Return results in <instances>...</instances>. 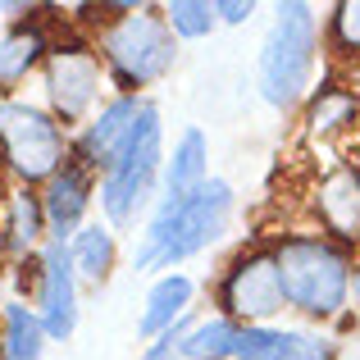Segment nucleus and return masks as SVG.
Instances as JSON below:
<instances>
[{"label":"nucleus","mask_w":360,"mask_h":360,"mask_svg":"<svg viewBox=\"0 0 360 360\" xmlns=\"http://www.w3.org/2000/svg\"><path fill=\"white\" fill-rule=\"evenodd\" d=\"M229 214H233V187L224 178H210L183 205L160 196L150 219H146V233H141V246H137V269H169L174 274V264L192 260L196 251H205L210 242L224 238Z\"/></svg>","instance_id":"obj_1"},{"label":"nucleus","mask_w":360,"mask_h":360,"mask_svg":"<svg viewBox=\"0 0 360 360\" xmlns=\"http://www.w3.org/2000/svg\"><path fill=\"white\" fill-rule=\"evenodd\" d=\"M283 297L310 319H338L352 306V255L324 233H292L274 242Z\"/></svg>","instance_id":"obj_2"},{"label":"nucleus","mask_w":360,"mask_h":360,"mask_svg":"<svg viewBox=\"0 0 360 360\" xmlns=\"http://www.w3.org/2000/svg\"><path fill=\"white\" fill-rule=\"evenodd\" d=\"M101 55H105L115 82L123 96H137V87H150L155 78H165L178 60L174 27H169L165 9L155 5H110L101 9Z\"/></svg>","instance_id":"obj_3"},{"label":"nucleus","mask_w":360,"mask_h":360,"mask_svg":"<svg viewBox=\"0 0 360 360\" xmlns=\"http://www.w3.org/2000/svg\"><path fill=\"white\" fill-rule=\"evenodd\" d=\"M160 165H165V128H160V105L146 101L132 132L110 160V169L101 174V210L115 229L137 224V214L150 205Z\"/></svg>","instance_id":"obj_4"},{"label":"nucleus","mask_w":360,"mask_h":360,"mask_svg":"<svg viewBox=\"0 0 360 360\" xmlns=\"http://www.w3.org/2000/svg\"><path fill=\"white\" fill-rule=\"evenodd\" d=\"M319 55V18L310 5L292 0V5L274 9L269 37L260 46V96L274 110L301 105L310 91V73H315Z\"/></svg>","instance_id":"obj_5"},{"label":"nucleus","mask_w":360,"mask_h":360,"mask_svg":"<svg viewBox=\"0 0 360 360\" xmlns=\"http://www.w3.org/2000/svg\"><path fill=\"white\" fill-rule=\"evenodd\" d=\"M0 155L23 183H51L73 150L51 110L32 101H0Z\"/></svg>","instance_id":"obj_6"},{"label":"nucleus","mask_w":360,"mask_h":360,"mask_svg":"<svg viewBox=\"0 0 360 360\" xmlns=\"http://www.w3.org/2000/svg\"><path fill=\"white\" fill-rule=\"evenodd\" d=\"M219 306H224V319H233L238 328H255V324H269L274 315H283L288 297H283V278H278V264H274V246L269 251H242L224 269Z\"/></svg>","instance_id":"obj_7"},{"label":"nucleus","mask_w":360,"mask_h":360,"mask_svg":"<svg viewBox=\"0 0 360 360\" xmlns=\"http://www.w3.org/2000/svg\"><path fill=\"white\" fill-rule=\"evenodd\" d=\"M101 96V55L82 41H64L51 46L46 55V101H51V115L60 119V128L82 123L91 105Z\"/></svg>","instance_id":"obj_8"},{"label":"nucleus","mask_w":360,"mask_h":360,"mask_svg":"<svg viewBox=\"0 0 360 360\" xmlns=\"http://www.w3.org/2000/svg\"><path fill=\"white\" fill-rule=\"evenodd\" d=\"M78 269H73L69 242H51L41 251V274H37V315L46 324L51 342H69L78 328Z\"/></svg>","instance_id":"obj_9"},{"label":"nucleus","mask_w":360,"mask_h":360,"mask_svg":"<svg viewBox=\"0 0 360 360\" xmlns=\"http://www.w3.org/2000/svg\"><path fill=\"white\" fill-rule=\"evenodd\" d=\"M141 105H146L141 96H115V101H105V105L96 110V119L82 128V137L73 141V160H78L82 169H91V174H105L110 160H115V150L123 146V137H128L132 123H137Z\"/></svg>","instance_id":"obj_10"},{"label":"nucleus","mask_w":360,"mask_h":360,"mask_svg":"<svg viewBox=\"0 0 360 360\" xmlns=\"http://www.w3.org/2000/svg\"><path fill=\"white\" fill-rule=\"evenodd\" d=\"M315 214L338 246L360 242V169L356 165H333L315 183Z\"/></svg>","instance_id":"obj_11"},{"label":"nucleus","mask_w":360,"mask_h":360,"mask_svg":"<svg viewBox=\"0 0 360 360\" xmlns=\"http://www.w3.org/2000/svg\"><path fill=\"white\" fill-rule=\"evenodd\" d=\"M233 360H338V342L324 333H306V328L255 324L238 333Z\"/></svg>","instance_id":"obj_12"},{"label":"nucleus","mask_w":360,"mask_h":360,"mask_svg":"<svg viewBox=\"0 0 360 360\" xmlns=\"http://www.w3.org/2000/svg\"><path fill=\"white\" fill-rule=\"evenodd\" d=\"M91 205V169H82L69 155V165L46 183L41 192V210H46V229L55 242H73L82 233V214Z\"/></svg>","instance_id":"obj_13"},{"label":"nucleus","mask_w":360,"mask_h":360,"mask_svg":"<svg viewBox=\"0 0 360 360\" xmlns=\"http://www.w3.org/2000/svg\"><path fill=\"white\" fill-rule=\"evenodd\" d=\"M210 150H205V132L201 128H187L183 137H178L174 155L165 160V187H160V196L165 201H192L196 192H201L205 183H210Z\"/></svg>","instance_id":"obj_14"},{"label":"nucleus","mask_w":360,"mask_h":360,"mask_svg":"<svg viewBox=\"0 0 360 360\" xmlns=\"http://www.w3.org/2000/svg\"><path fill=\"white\" fill-rule=\"evenodd\" d=\"M192 297H196V283L187 278V274H165V278L146 292V310H141V319H137V333L155 342L160 333H169V328L192 310Z\"/></svg>","instance_id":"obj_15"},{"label":"nucleus","mask_w":360,"mask_h":360,"mask_svg":"<svg viewBox=\"0 0 360 360\" xmlns=\"http://www.w3.org/2000/svg\"><path fill=\"white\" fill-rule=\"evenodd\" d=\"M46 238V210H41V196L23 192H9L5 210H0V242H5L9 255H27L37 251Z\"/></svg>","instance_id":"obj_16"},{"label":"nucleus","mask_w":360,"mask_h":360,"mask_svg":"<svg viewBox=\"0 0 360 360\" xmlns=\"http://www.w3.org/2000/svg\"><path fill=\"white\" fill-rule=\"evenodd\" d=\"M73 251V269H78L82 283L91 288H105L110 274H115V260H119V246H115V233L105 224H82V233L69 242Z\"/></svg>","instance_id":"obj_17"},{"label":"nucleus","mask_w":360,"mask_h":360,"mask_svg":"<svg viewBox=\"0 0 360 360\" xmlns=\"http://www.w3.org/2000/svg\"><path fill=\"white\" fill-rule=\"evenodd\" d=\"M46 55H51V46H46V32L37 23H18L14 32H5L0 37V87L23 82Z\"/></svg>","instance_id":"obj_18"},{"label":"nucleus","mask_w":360,"mask_h":360,"mask_svg":"<svg viewBox=\"0 0 360 360\" xmlns=\"http://www.w3.org/2000/svg\"><path fill=\"white\" fill-rule=\"evenodd\" d=\"M46 324L37 310H27L23 301H5V347L0 360H41L46 352Z\"/></svg>","instance_id":"obj_19"},{"label":"nucleus","mask_w":360,"mask_h":360,"mask_svg":"<svg viewBox=\"0 0 360 360\" xmlns=\"http://www.w3.org/2000/svg\"><path fill=\"white\" fill-rule=\"evenodd\" d=\"M238 333L242 328L233 324V319L214 315V319H201V324H192V333L183 338V360H233L238 352Z\"/></svg>","instance_id":"obj_20"},{"label":"nucleus","mask_w":360,"mask_h":360,"mask_svg":"<svg viewBox=\"0 0 360 360\" xmlns=\"http://www.w3.org/2000/svg\"><path fill=\"white\" fill-rule=\"evenodd\" d=\"M356 115H360V96L328 82V87H319V96H315V105H310L306 123H310V132H315V137H328V132L356 123Z\"/></svg>","instance_id":"obj_21"},{"label":"nucleus","mask_w":360,"mask_h":360,"mask_svg":"<svg viewBox=\"0 0 360 360\" xmlns=\"http://www.w3.org/2000/svg\"><path fill=\"white\" fill-rule=\"evenodd\" d=\"M165 18L174 27V37H187V41L214 32V23H219L210 0H174V5H165Z\"/></svg>","instance_id":"obj_22"},{"label":"nucleus","mask_w":360,"mask_h":360,"mask_svg":"<svg viewBox=\"0 0 360 360\" xmlns=\"http://www.w3.org/2000/svg\"><path fill=\"white\" fill-rule=\"evenodd\" d=\"M328 37H333V51H360V0L356 5H338L333 9Z\"/></svg>","instance_id":"obj_23"},{"label":"nucleus","mask_w":360,"mask_h":360,"mask_svg":"<svg viewBox=\"0 0 360 360\" xmlns=\"http://www.w3.org/2000/svg\"><path fill=\"white\" fill-rule=\"evenodd\" d=\"M187 333H192V315H183L174 328H169V333H160L155 342L141 352V360H183V352H178V347H183Z\"/></svg>","instance_id":"obj_24"},{"label":"nucleus","mask_w":360,"mask_h":360,"mask_svg":"<svg viewBox=\"0 0 360 360\" xmlns=\"http://www.w3.org/2000/svg\"><path fill=\"white\" fill-rule=\"evenodd\" d=\"M214 14H219L224 23H246V18L255 14V5H251V0H246V5H242V0H219V5H214Z\"/></svg>","instance_id":"obj_25"},{"label":"nucleus","mask_w":360,"mask_h":360,"mask_svg":"<svg viewBox=\"0 0 360 360\" xmlns=\"http://www.w3.org/2000/svg\"><path fill=\"white\" fill-rule=\"evenodd\" d=\"M338 360H360V333H356V338H347V342L338 347Z\"/></svg>","instance_id":"obj_26"},{"label":"nucleus","mask_w":360,"mask_h":360,"mask_svg":"<svg viewBox=\"0 0 360 360\" xmlns=\"http://www.w3.org/2000/svg\"><path fill=\"white\" fill-rule=\"evenodd\" d=\"M352 306H356V315H360V264L352 269Z\"/></svg>","instance_id":"obj_27"},{"label":"nucleus","mask_w":360,"mask_h":360,"mask_svg":"<svg viewBox=\"0 0 360 360\" xmlns=\"http://www.w3.org/2000/svg\"><path fill=\"white\" fill-rule=\"evenodd\" d=\"M0 347H5V328H0Z\"/></svg>","instance_id":"obj_28"}]
</instances>
